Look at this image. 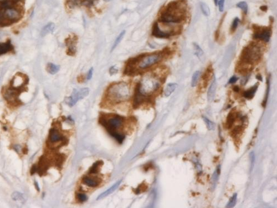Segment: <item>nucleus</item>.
<instances>
[{"instance_id":"nucleus-7","label":"nucleus","mask_w":277,"mask_h":208,"mask_svg":"<svg viewBox=\"0 0 277 208\" xmlns=\"http://www.w3.org/2000/svg\"><path fill=\"white\" fill-rule=\"evenodd\" d=\"M89 93V89L88 88H83L80 89H74L71 95L66 97L65 102L70 107L74 106L79 100L86 97Z\"/></svg>"},{"instance_id":"nucleus-38","label":"nucleus","mask_w":277,"mask_h":208,"mask_svg":"<svg viewBox=\"0 0 277 208\" xmlns=\"http://www.w3.org/2000/svg\"><path fill=\"white\" fill-rule=\"evenodd\" d=\"M93 73V68L92 67L89 69L88 74L86 76V80H90L92 78Z\"/></svg>"},{"instance_id":"nucleus-23","label":"nucleus","mask_w":277,"mask_h":208,"mask_svg":"<svg viewBox=\"0 0 277 208\" xmlns=\"http://www.w3.org/2000/svg\"><path fill=\"white\" fill-rule=\"evenodd\" d=\"M103 161H98L93 164L92 167L90 168L89 171V174H96L98 172V169L99 167L102 164Z\"/></svg>"},{"instance_id":"nucleus-8","label":"nucleus","mask_w":277,"mask_h":208,"mask_svg":"<svg viewBox=\"0 0 277 208\" xmlns=\"http://www.w3.org/2000/svg\"><path fill=\"white\" fill-rule=\"evenodd\" d=\"M271 36L270 29H268V28H262L256 30L253 34V37L255 39H259L265 42H268L269 41Z\"/></svg>"},{"instance_id":"nucleus-34","label":"nucleus","mask_w":277,"mask_h":208,"mask_svg":"<svg viewBox=\"0 0 277 208\" xmlns=\"http://www.w3.org/2000/svg\"><path fill=\"white\" fill-rule=\"evenodd\" d=\"M239 22V20L238 19L237 17L236 18V19L234 20L233 23H232V26H231V30H232V31H234L236 30V29L237 27Z\"/></svg>"},{"instance_id":"nucleus-27","label":"nucleus","mask_w":277,"mask_h":208,"mask_svg":"<svg viewBox=\"0 0 277 208\" xmlns=\"http://www.w3.org/2000/svg\"><path fill=\"white\" fill-rule=\"evenodd\" d=\"M237 194L236 193L234 194L233 196L230 199V201L228 203V204H227V205H226V207L227 208L234 207L236 205V203H237Z\"/></svg>"},{"instance_id":"nucleus-5","label":"nucleus","mask_w":277,"mask_h":208,"mask_svg":"<svg viewBox=\"0 0 277 208\" xmlns=\"http://www.w3.org/2000/svg\"><path fill=\"white\" fill-rule=\"evenodd\" d=\"M124 121V117L118 115L111 116L110 118H109L106 120V119H102L101 120L102 125L106 127L108 132L111 136L115 133H118L117 130L123 125Z\"/></svg>"},{"instance_id":"nucleus-20","label":"nucleus","mask_w":277,"mask_h":208,"mask_svg":"<svg viewBox=\"0 0 277 208\" xmlns=\"http://www.w3.org/2000/svg\"><path fill=\"white\" fill-rule=\"evenodd\" d=\"M12 198L13 200L21 202L22 203H25V201H26V199L25 195L23 194H22V193H20L19 192H15L12 193Z\"/></svg>"},{"instance_id":"nucleus-36","label":"nucleus","mask_w":277,"mask_h":208,"mask_svg":"<svg viewBox=\"0 0 277 208\" xmlns=\"http://www.w3.org/2000/svg\"><path fill=\"white\" fill-rule=\"evenodd\" d=\"M224 2H225V0H219L218 2L219 10L220 12H223L224 10Z\"/></svg>"},{"instance_id":"nucleus-18","label":"nucleus","mask_w":277,"mask_h":208,"mask_svg":"<svg viewBox=\"0 0 277 208\" xmlns=\"http://www.w3.org/2000/svg\"><path fill=\"white\" fill-rule=\"evenodd\" d=\"M177 86H178V84L176 83H171L168 84L166 86L164 90V95L165 97H167L170 96L175 91Z\"/></svg>"},{"instance_id":"nucleus-12","label":"nucleus","mask_w":277,"mask_h":208,"mask_svg":"<svg viewBox=\"0 0 277 208\" xmlns=\"http://www.w3.org/2000/svg\"><path fill=\"white\" fill-rule=\"evenodd\" d=\"M49 141L51 143H56L63 140V136L56 129H52L49 132Z\"/></svg>"},{"instance_id":"nucleus-6","label":"nucleus","mask_w":277,"mask_h":208,"mask_svg":"<svg viewBox=\"0 0 277 208\" xmlns=\"http://www.w3.org/2000/svg\"><path fill=\"white\" fill-rule=\"evenodd\" d=\"M20 12L15 8L8 7L0 10V25H7L19 20Z\"/></svg>"},{"instance_id":"nucleus-4","label":"nucleus","mask_w":277,"mask_h":208,"mask_svg":"<svg viewBox=\"0 0 277 208\" xmlns=\"http://www.w3.org/2000/svg\"><path fill=\"white\" fill-rule=\"evenodd\" d=\"M261 57V50L259 46L254 43H251L243 49L241 56V60L247 65H252L257 62Z\"/></svg>"},{"instance_id":"nucleus-28","label":"nucleus","mask_w":277,"mask_h":208,"mask_svg":"<svg viewBox=\"0 0 277 208\" xmlns=\"http://www.w3.org/2000/svg\"><path fill=\"white\" fill-rule=\"evenodd\" d=\"M219 175L217 173L216 171H215L214 172V173L212 175V178H211V184H212V190H213L216 187V183L218 181V176H219Z\"/></svg>"},{"instance_id":"nucleus-11","label":"nucleus","mask_w":277,"mask_h":208,"mask_svg":"<svg viewBox=\"0 0 277 208\" xmlns=\"http://www.w3.org/2000/svg\"><path fill=\"white\" fill-rule=\"evenodd\" d=\"M121 181H122V180H120V181H117L116 183H115L113 185H112L110 188H109L108 189H107L104 192H103V193H101V194L99 195L97 199V200L103 199H104V198L106 197L107 196H108L109 195L111 194L114 191H115V190L118 188L119 185H120V184L121 183Z\"/></svg>"},{"instance_id":"nucleus-31","label":"nucleus","mask_w":277,"mask_h":208,"mask_svg":"<svg viewBox=\"0 0 277 208\" xmlns=\"http://www.w3.org/2000/svg\"><path fill=\"white\" fill-rule=\"evenodd\" d=\"M193 45H194V48H195V54L197 57L202 56V54H204L203 51L202 50V49L200 48L198 45H197L196 43H194Z\"/></svg>"},{"instance_id":"nucleus-16","label":"nucleus","mask_w":277,"mask_h":208,"mask_svg":"<svg viewBox=\"0 0 277 208\" xmlns=\"http://www.w3.org/2000/svg\"><path fill=\"white\" fill-rule=\"evenodd\" d=\"M12 48L13 46L10 41L5 43H0V56L6 54L8 52L11 51Z\"/></svg>"},{"instance_id":"nucleus-35","label":"nucleus","mask_w":277,"mask_h":208,"mask_svg":"<svg viewBox=\"0 0 277 208\" xmlns=\"http://www.w3.org/2000/svg\"><path fill=\"white\" fill-rule=\"evenodd\" d=\"M118 71H119L118 68L117 66L114 65L109 68V73L110 74V75L117 74L118 72Z\"/></svg>"},{"instance_id":"nucleus-32","label":"nucleus","mask_w":277,"mask_h":208,"mask_svg":"<svg viewBox=\"0 0 277 208\" xmlns=\"http://www.w3.org/2000/svg\"><path fill=\"white\" fill-rule=\"evenodd\" d=\"M250 161H251V169L252 170L253 168L254 161H255V154H254V152H251V153L250 154Z\"/></svg>"},{"instance_id":"nucleus-40","label":"nucleus","mask_w":277,"mask_h":208,"mask_svg":"<svg viewBox=\"0 0 277 208\" xmlns=\"http://www.w3.org/2000/svg\"><path fill=\"white\" fill-rule=\"evenodd\" d=\"M37 170V169L36 166L35 165H34L32 166V167L31 169V175L34 174L36 172Z\"/></svg>"},{"instance_id":"nucleus-10","label":"nucleus","mask_w":277,"mask_h":208,"mask_svg":"<svg viewBox=\"0 0 277 208\" xmlns=\"http://www.w3.org/2000/svg\"><path fill=\"white\" fill-rule=\"evenodd\" d=\"M217 86V84L216 78L215 77H213V78L212 79L211 85L208 88V93H207V99H208V101L210 102H212L214 99L216 91Z\"/></svg>"},{"instance_id":"nucleus-26","label":"nucleus","mask_w":277,"mask_h":208,"mask_svg":"<svg viewBox=\"0 0 277 208\" xmlns=\"http://www.w3.org/2000/svg\"><path fill=\"white\" fill-rule=\"evenodd\" d=\"M235 119H236V116L234 114L230 113L228 115L227 118V125L228 127L230 128L232 126V125L233 124L235 121Z\"/></svg>"},{"instance_id":"nucleus-41","label":"nucleus","mask_w":277,"mask_h":208,"mask_svg":"<svg viewBox=\"0 0 277 208\" xmlns=\"http://www.w3.org/2000/svg\"><path fill=\"white\" fill-rule=\"evenodd\" d=\"M14 150H15L17 152H19V153L20 150H21V147H20V146H15L14 147Z\"/></svg>"},{"instance_id":"nucleus-45","label":"nucleus","mask_w":277,"mask_h":208,"mask_svg":"<svg viewBox=\"0 0 277 208\" xmlns=\"http://www.w3.org/2000/svg\"><path fill=\"white\" fill-rule=\"evenodd\" d=\"M261 9L262 11H265L267 10V6H262V7H261Z\"/></svg>"},{"instance_id":"nucleus-29","label":"nucleus","mask_w":277,"mask_h":208,"mask_svg":"<svg viewBox=\"0 0 277 208\" xmlns=\"http://www.w3.org/2000/svg\"><path fill=\"white\" fill-rule=\"evenodd\" d=\"M237 6L238 8H241L245 14H246L248 12V5L246 2L241 1L237 4Z\"/></svg>"},{"instance_id":"nucleus-24","label":"nucleus","mask_w":277,"mask_h":208,"mask_svg":"<svg viewBox=\"0 0 277 208\" xmlns=\"http://www.w3.org/2000/svg\"><path fill=\"white\" fill-rule=\"evenodd\" d=\"M200 71H196L192 76L191 81V86L192 87H195L197 83H198V80L200 78Z\"/></svg>"},{"instance_id":"nucleus-33","label":"nucleus","mask_w":277,"mask_h":208,"mask_svg":"<svg viewBox=\"0 0 277 208\" xmlns=\"http://www.w3.org/2000/svg\"><path fill=\"white\" fill-rule=\"evenodd\" d=\"M77 199L80 202H84L86 201L88 199V197L86 194L83 193H79L77 194Z\"/></svg>"},{"instance_id":"nucleus-46","label":"nucleus","mask_w":277,"mask_h":208,"mask_svg":"<svg viewBox=\"0 0 277 208\" xmlns=\"http://www.w3.org/2000/svg\"><path fill=\"white\" fill-rule=\"evenodd\" d=\"M214 2H215V5L217 6V5L218 2V0H214Z\"/></svg>"},{"instance_id":"nucleus-13","label":"nucleus","mask_w":277,"mask_h":208,"mask_svg":"<svg viewBox=\"0 0 277 208\" xmlns=\"http://www.w3.org/2000/svg\"><path fill=\"white\" fill-rule=\"evenodd\" d=\"M82 182L86 186L92 188L97 187L99 184V181L97 179L91 178L88 176H84L82 179Z\"/></svg>"},{"instance_id":"nucleus-17","label":"nucleus","mask_w":277,"mask_h":208,"mask_svg":"<svg viewBox=\"0 0 277 208\" xmlns=\"http://www.w3.org/2000/svg\"><path fill=\"white\" fill-rule=\"evenodd\" d=\"M46 70L50 74H56L60 70V66L52 63H49L47 65Z\"/></svg>"},{"instance_id":"nucleus-2","label":"nucleus","mask_w":277,"mask_h":208,"mask_svg":"<svg viewBox=\"0 0 277 208\" xmlns=\"http://www.w3.org/2000/svg\"><path fill=\"white\" fill-rule=\"evenodd\" d=\"M160 87V81L154 74H146L136 87V93L147 98L154 93Z\"/></svg>"},{"instance_id":"nucleus-30","label":"nucleus","mask_w":277,"mask_h":208,"mask_svg":"<svg viewBox=\"0 0 277 208\" xmlns=\"http://www.w3.org/2000/svg\"><path fill=\"white\" fill-rule=\"evenodd\" d=\"M203 119L205 121V123H206V126H207V127L208 129L212 130V129H214L215 124L212 122H211L210 119H208V118H206L205 117H203Z\"/></svg>"},{"instance_id":"nucleus-22","label":"nucleus","mask_w":277,"mask_h":208,"mask_svg":"<svg viewBox=\"0 0 277 208\" xmlns=\"http://www.w3.org/2000/svg\"><path fill=\"white\" fill-rule=\"evenodd\" d=\"M125 31L124 30V31H123L118 35V36L117 38H116L115 42H114V44H113V45H112V51L116 47H117V46H118V45H119V43L121 42V41H122L123 37H124V36H125Z\"/></svg>"},{"instance_id":"nucleus-3","label":"nucleus","mask_w":277,"mask_h":208,"mask_svg":"<svg viewBox=\"0 0 277 208\" xmlns=\"http://www.w3.org/2000/svg\"><path fill=\"white\" fill-rule=\"evenodd\" d=\"M182 20V12L179 9L178 3L176 2H171L168 4L165 11L159 17L160 22L165 23H178Z\"/></svg>"},{"instance_id":"nucleus-19","label":"nucleus","mask_w":277,"mask_h":208,"mask_svg":"<svg viewBox=\"0 0 277 208\" xmlns=\"http://www.w3.org/2000/svg\"><path fill=\"white\" fill-rule=\"evenodd\" d=\"M67 46L68 47V54L73 56L76 52V47L75 44V40L69 39L67 42Z\"/></svg>"},{"instance_id":"nucleus-1","label":"nucleus","mask_w":277,"mask_h":208,"mask_svg":"<svg viewBox=\"0 0 277 208\" xmlns=\"http://www.w3.org/2000/svg\"><path fill=\"white\" fill-rule=\"evenodd\" d=\"M130 95V88L128 84L121 82L110 86L106 92V98L111 103H118L129 100Z\"/></svg>"},{"instance_id":"nucleus-42","label":"nucleus","mask_w":277,"mask_h":208,"mask_svg":"<svg viewBox=\"0 0 277 208\" xmlns=\"http://www.w3.org/2000/svg\"><path fill=\"white\" fill-rule=\"evenodd\" d=\"M34 185H35V187L36 188V189L37 190L38 192H40V188H39V185H38V184L37 183V181H34Z\"/></svg>"},{"instance_id":"nucleus-39","label":"nucleus","mask_w":277,"mask_h":208,"mask_svg":"<svg viewBox=\"0 0 277 208\" xmlns=\"http://www.w3.org/2000/svg\"><path fill=\"white\" fill-rule=\"evenodd\" d=\"M237 80L238 78L237 77H236V76H233L232 77H231V78H230V81H229V83H232H232H236V82L237 81Z\"/></svg>"},{"instance_id":"nucleus-44","label":"nucleus","mask_w":277,"mask_h":208,"mask_svg":"<svg viewBox=\"0 0 277 208\" xmlns=\"http://www.w3.org/2000/svg\"><path fill=\"white\" fill-rule=\"evenodd\" d=\"M256 78H257V79H258V80H259V81H262V76H261V75H259H259H257V77H256Z\"/></svg>"},{"instance_id":"nucleus-21","label":"nucleus","mask_w":277,"mask_h":208,"mask_svg":"<svg viewBox=\"0 0 277 208\" xmlns=\"http://www.w3.org/2000/svg\"><path fill=\"white\" fill-rule=\"evenodd\" d=\"M16 95H17V93L14 89H8L5 93V97L8 100H13L14 98H16Z\"/></svg>"},{"instance_id":"nucleus-14","label":"nucleus","mask_w":277,"mask_h":208,"mask_svg":"<svg viewBox=\"0 0 277 208\" xmlns=\"http://www.w3.org/2000/svg\"><path fill=\"white\" fill-rule=\"evenodd\" d=\"M55 24L53 23H49L43 27L40 32V35L42 37L46 36L48 34L52 33L55 29Z\"/></svg>"},{"instance_id":"nucleus-25","label":"nucleus","mask_w":277,"mask_h":208,"mask_svg":"<svg viewBox=\"0 0 277 208\" xmlns=\"http://www.w3.org/2000/svg\"><path fill=\"white\" fill-rule=\"evenodd\" d=\"M200 7L203 14H204L205 16H208L210 15V9L207 4H206L204 2H201Z\"/></svg>"},{"instance_id":"nucleus-9","label":"nucleus","mask_w":277,"mask_h":208,"mask_svg":"<svg viewBox=\"0 0 277 208\" xmlns=\"http://www.w3.org/2000/svg\"><path fill=\"white\" fill-rule=\"evenodd\" d=\"M152 35L155 37L160 38H167L170 37L171 35L170 33H166L161 31L158 26V23L156 22L152 27Z\"/></svg>"},{"instance_id":"nucleus-15","label":"nucleus","mask_w":277,"mask_h":208,"mask_svg":"<svg viewBox=\"0 0 277 208\" xmlns=\"http://www.w3.org/2000/svg\"><path fill=\"white\" fill-rule=\"evenodd\" d=\"M258 86H259V83H256L254 86L250 88L248 90L245 91L243 93V97L244 98L248 100L252 99L256 93V91H257Z\"/></svg>"},{"instance_id":"nucleus-43","label":"nucleus","mask_w":277,"mask_h":208,"mask_svg":"<svg viewBox=\"0 0 277 208\" xmlns=\"http://www.w3.org/2000/svg\"><path fill=\"white\" fill-rule=\"evenodd\" d=\"M233 91L236 92H238L239 91V88L238 87V86H235L233 88Z\"/></svg>"},{"instance_id":"nucleus-37","label":"nucleus","mask_w":277,"mask_h":208,"mask_svg":"<svg viewBox=\"0 0 277 208\" xmlns=\"http://www.w3.org/2000/svg\"><path fill=\"white\" fill-rule=\"evenodd\" d=\"M241 129H242V128H241V127L240 126H237V127H236L234 128V129L232 131V133L233 135H236L237 134L239 133V132H240L241 130Z\"/></svg>"}]
</instances>
